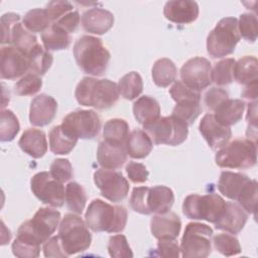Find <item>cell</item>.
Segmentation results:
<instances>
[{"label": "cell", "instance_id": "cell-1", "mask_svg": "<svg viewBox=\"0 0 258 258\" xmlns=\"http://www.w3.org/2000/svg\"><path fill=\"white\" fill-rule=\"evenodd\" d=\"M78 103L99 110L113 107L119 100L118 86L108 79L86 77L78 84L75 92Z\"/></svg>", "mask_w": 258, "mask_h": 258}, {"label": "cell", "instance_id": "cell-2", "mask_svg": "<svg viewBox=\"0 0 258 258\" xmlns=\"http://www.w3.org/2000/svg\"><path fill=\"white\" fill-rule=\"evenodd\" d=\"M74 56L79 68L91 76H102L109 64L111 54L102 39L84 35L74 44Z\"/></svg>", "mask_w": 258, "mask_h": 258}, {"label": "cell", "instance_id": "cell-3", "mask_svg": "<svg viewBox=\"0 0 258 258\" xmlns=\"http://www.w3.org/2000/svg\"><path fill=\"white\" fill-rule=\"evenodd\" d=\"M60 222V213L52 208H40L31 220L21 224L16 239L22 243L40 247L54 233Z\"/></svg>", "mask_w": 258, "mask_h": 258}, {"label": "cell", "instance_id": "cell-4", "mask_svg": "<svg viewBox=\"0 0 258 258\" xmlns=\"http://www.w3.org/2000/svg\"><path fill=\"white\" fill-rule=\"evenodd\" d=\"M127 211L122 206H112L102 200L96 199L89 205L85 221L94 232L119 233L125 229Z\"/></svg>", "mask_w": 258, "mask_h": 258}, {"label": "cell", "instance_id": "cell-5", "mask_svg": "<svg viewBox=\"0 0 258 258\" xmlns=\"http://www.w3.org/2000/svg\"><path fill=\"white\" fill-rule=\"evenodd\" d=\"M216 164L223 168L246 169L257 161V145L250 139H235L218 149Z\"/></svg>", "mask_w": 258, "mask_h": 258}, {"label": "cell", "instance_id": "cell-6", "mask_svg": "<svg viewBox=\"0 0 258 258\" xmlns=\"http://www.w3.org/2000/svg\"><path fill=\"white\" fill-rule=\"evenodd\" d=\"M58 238L64 253L70 256L86 251L92 243V235L81 217L67 214L58 227Z\"/></svg>", "mask_w": 258, "mask_h": 258}, {"label": "cell", "instance_id": "cell-7", "mask_svg": "<svg viewBox=\"0 0 258 258\" xmlns=\"http://www.w3.org/2000/svg\"><path fill=\"white\" fill-rule=\"evenodd\" d=\"M241 36L238 19L235 17L222 18L207 38V51L214 58H221L234 52Z\"/></svg>", "mask_w": 258, "mask_h": 258}, {"label": "cell", "instance_id": "cell-8", "mask_svg": "<svg viewBox=\"0 0 258 258\" xmlns=\"http://www.w3.org/2000/svg\"><path fill=\"white\" fill-rule=\"evenodd\" d=\"M143 127L144 131L156 145H179L186 140L188 134V125L172 115L159 117L157 120Z\"/></svg>", "mask_w": 258, "mask_h": 258}, {"label": "cell", "instance_id": "cell-9", "mask_svg": "<svg viewBox=\"0 0 258 258\" xmlns=\"http://www.w3.org/2000/svg\"><path fill=\"white\" fill-rule=\"evenodd\" d=\"M226 206L224 199L218 194H197L187 196L182 204L183 215L191 220H205L215 223L222 215Z\"/></svg>", "mask_w": 258, "mask_h": 258}, {"label": "cell", "instance_id": "cell-10", "mask_svg": "<svg viewBox=\"0 0 258 258\" xmlns=\"http://www.w3.org/2000/svg\"><path fill=\"white\" fill-rule=\"evenodd\" d=\"M213 229L202 223H188L180 243L184 258H206L212 251Z\"/></svg>", "mask_w": 258, "mask_h": 258}, {"label": "cell", "instance_id": "cell-11", "mask_svg": "<svg viewBox=\"0 0 258 258\" xmlns=\"http://www.w3.org/2000/svg\"><path fill=\"white\" fill-rule=\"evenodd\" d=\"M60 126L75 138L93 139L100 133L101 119L93 110H76L62 119Z\"/></svg>", "mask_w": 258, "mask_h": 258}, {"label": "cell", "instance_id": "cell-12", "mask_svg": "<svg viewBox=\"0 0 258 258\" xmlns=\"http://www.w3.org/2000/svg\"><path fill=\"white\" fill-rule=\"evenodd\" d=\"M33 195L43 204L60 208L64 203V187L62 182L56 180L48 171L34 174L30 180Z\"/></svg>", "mask_w": 258, "mask_h": 258}, {"label": "cell", "instance_id": "cell-13", "mask_svg": "<svg viewBox=\"0 0 258 258\" xmlns=\"http://www.w3.org/2000/svg\"><path fill=\"white\" fill-rule=\"evenodd\" d=\"M94 181L101 195L113 203L123 201L129 191V182L121 172L100 168L94 172Z\"/></svg>", "mask_w": 258, "mask_h": 258}, {"label": "cell", "instance_id": "cell-14", "mask_svg": "<svg viewBox=\"0 0 258 258\" xmlns=\"http://www.w3.org/2000/svg\"><path fill=\"white\" fill-rule=\"evenodd\" d=\"M211 72L212 64L209 59L202 56L192 57L180 69L181 82L187 87L200 92L212 83Z\"/></svg>", "mask_w": 258, "mask_h": 258}, {"label": "cell", "instance_id": "cell-15", "mask_svg": "<svg viewBox=\"0 0 258 258\" xmlns=\"http://www.w3.org/2000/svg\"><path fill=\"white\" fill-rule=\"evenodd\" d=\"M0 56L2 79L15 80L30 71L28 56L15 46H2Z\"/></svg>", "mask_w": 258, "mask_h": 258}, {"label": "cell", "instance_id": "cell-16", "mask_svg": "<svg viewBox=\"0 0 258 258\" xmlns=\"http://www.w3.org/2000/svg\"><path fill=\"white\" fill-rule=\"evenodd\" d=\"M199 130L209 146L214 150L226 145L232 136L231 128L217 122L213 114H206L203 117Z\"/></svg>", "mask_w": 258, "mask_h": 258}, {"label": "cell", "instance_id": "cell-17", "mask_svg": "<svg viewBox=\"0 0 258 258\" xmlns=\"http://www.w3.org/2000/svg\"><path fill=\"white\" fill-rule=\"evenodd\" d=\"M57 103L51 96L40 94L31 101L29 109V121L33 126H45L55 117Z\"/></svg>", "mask_w": 258, "mask_h": 258}, {"label": "cell", "instance_id": "cell-18", "mask_svg": "<svg viewBox=\"0 0 258 258\" xmlns=\"http://www.w3.org/2000/svg\"><path fill=\"white\" fill-rule=\"evenodd\" d=\"M199 5L190 0H173L165 3L163 8L164 17L176 24H188L199 16Z\"/></svg>", "mask_w": 258, "mask_h": 258}, {"label": "cell", "instance_id": "cell-19", "mask_svg": "<svg viewBox=\"0 0 258 258\" xmlns=\"http://www.w3.org/2000/svg\"><path fill=\"white\" fill-rule=\"evenodd\" d=\"M150 229L153 237L158 240H175L181 229V221L172 212L156 214L151 218Z\"/></svg>", "mask_w": 258, "mask_h": 258}, {"label": "cell", "instance_id": "cell-20", "mask_svg": "<svg viewBox=\"0 0 258 258\" xmlns=\"http://www.w3.org/2000/svg\"><path fill=\"white\" fill-rule=\"evenodd\" d=\"M247 219V213L239 205L227 202L222 215L214 224L216 229L236 235L242 231Z\"/></svg>", "mask_w": 258, "mask_h": 258}, {"label": "cell", "instance_id": "cell-21", "mask_svg": "<svg viewBox=\"0 0 258 258\" xmlns=\"http://www.w3.org/2000/svg\"><path fill=\"white\" fill-rule=\"evenodd\" d=\"M83 28L93 34H104L108 32L114 25L113 14L99 7H94L86 10L82 15Z\"/></svg>", "mask_w": 258, "mask_h": 258}, {"label": "cell", "instance_id": "cell-22", "mask_svg": "<svg viewBox=\"0 0 258 258\" xmlns=\"http://www.w3.org/2000/svg\"><path fill=\"white\" fill-rule=\"evenodd\" d=\"M128 153L125 145L113 144L105 140L99 143L97 149L98 163L106 169H117L127 161Z\"/></svg>", "mask_w": 258, "mask_h": 258}, {"label": "cell", "instance_id": "cell-23", "mask_svg": "<svg viewBox=\"0 0 258 258\" xmlns=\"http://www.w3.org/2000/svg\"><path fill=\"white\" fill-rule=\"evenodd\" d=\"M250 180V177L240 172L222 171L218 181V189L226 198L237 201Z\"/></svg>", "mask_w": 258, "mask_h": 258}, {"label": "cell", "instance_id": "cell-24", "mask_svg": "<svg viewBox=\"0 0 258 258\" xmlns=\"http://www.w3.org/2000/svg\"><path fill=\"white\" fill-rule=\"evenodd\" d=\"M173 202L174 195L171 188L165 185H156L148 188L146 205L149 214H165L169 212Z\"/></svg>", "mask_w": 258, "mask_h": 258}, {"label": "cell", "instance_id": "cell-25", "mask_svg": "<svg viewBox=\"0 0 258 258\" xmlns=\"http://www.w3.org/2000/svg\"><path fill=\"white\" fill-rule=\"evenodd\" d=\"M18 145L25 153L33 158H40L47 151L45 133L35 128L25 130L18 141Z\"/></svg>", "mask_w": 258, "mask_h": 258}, {"label": "cell", "instance_id": "cell-26", "mask_svg": "<svg viewBox=\"0 0 258 258\" xmlns=\"http://www.w3.org/2000/svg\"><path fill=\"white\" fill-rule=\"evenodd\" d=\"M245 103L239 99H227L214 111V118L224 126H232L238 123L244 113Z\"/></svg>", "mask_w": 258, "mask_h": 258}, {"label": "cell", "instance_id": "cell-27", "mask_svg": "<svg viewBox=\"0 0 258 258\" xmlns=\"http://www.w3.org/2000/svg\"><path fill=\"white\" fill-rule=\"evenodd\" d=\"M125 147L130 157L135 159H142L151 152L153 148V142L144 130L135 129L129 133Z\"/></svg>", "mask_w": 258, "mask_h": 258}, {"label": "cell", "instance_id": "cell-28", "mask_svg": "<svg viewBox=\"0 0 258 258\" xmlns=\"http://www.w3.org/2000/svg\"><path fill=\"white\" fill-rule=\"evenodd\" d=\"M133 114L137 122L145 126L160 117V106L154 98L142 96L134 102Z\"/></svg>", "mask_w": 258, "mask_h": 258}, {"label": "cell", "instance_id": "cell-29", "mask_svg": "<svg viewBox=\"0 0 258 258\" xmlns=\"http://www.w3.org/2000/svg\"><path fill=\"white\" fill-rule=\"evenodd\" d=\"M258 61L255 56L246 55L236 61L234 67V80L241 85L249 86L257 83Z\"/></svg>", "mask_w": 258, "mask_h": 258}, {"label": "cell", "instance_id": "cell-30", "mask_svg": "<svg viewBox=\"0 0 258 258\" xmlns=\"http://www.w3.org/2000/svg\"><path fill=\"white\" fill-rule=\"evenodd\" d=\"M49 149L53 154H69L76 146L78 138L69 135L60 125L51 128L48 134Z\"/></svg>", "mask_w": 258, "mask_h": 258}, {"label": "cell", "instance_id": "cell-31", "mask_svg": "<svg viewBox=\"0 0 258 258\" xmlns=\"http://www.w3.org/2000/svg\"><path fill=\"white\" fill-rule=\"evenodd\" d=\"M152 79L156 86L166 88L175 81L177 69L174 62L166 57L157 59L152 67Z\"/></svg>", "mask_w": 258, "mask_h": 258}, {"label": "cell", "instance_id": "cell-32", "mask_svg": "<svg viewBox=\"0 0 258 258\" xmlns=\"http://www.w3.org/2000/svg\"><path fill=\"white\" fill-rule=\"evenodd\" d=\"M67 31L51 23V25L41 33V40L44 48L49 50H61L69 47L71 37Z\"/></svg>", "mask_w": 258, "mask_h": 258}, {"label": "cell", "instance_id": "cell-33", "mask_svg": "<svg viewBox=\"0 0 258 258\" xmlns=\"http://www.w3.org/2000/svg\"><path fill=\"white\" fill-rule=\"evenodd\" d=\"M129 135V126L124 119H111L107 121L103 129L104 140L113 144L125 145Z\"/></svg>", "mask_w": 258, "mask_h": 258}, {"label": "cell", "instance_id": "cell-34", "mask_svg": "<svg viewBox=\"0 0 258 258\" xmlns=\"http://www.w3.org/2000/svg\"><path fill=\"white\" fill-rule=\"evenodd\" d=\"M11 43L26 55L38 44L36 36L27 30L20 22L16 23L12 28Z\"/></svg>", "mask_w": 258, "mask_h": 258}, {"label": "cell", "instance_id": "cell-35", "mask_svg": "<svg viewBox=\"0 0 258 258\" xmlns=\"http://www.w3.org/2000/svg\"><path fill=\"white\" fill-rule=\"evenodd\" d=\"M64 202L70 211L81 215L87 203V195L84 187L76 181L69 182L64 190Z\"/></svg>", "mask_w": 258, "mask_h": 258}, {"label": "cell", "instance_id": "cell-36", "mask_svg": "<svg viewBox=\"0 0 258 258\" xmlns=\"http://www.w3.org/2000/svg\"><path fill=\"white\" fill-rule=\"evenodd\" d=\"M120 95L126 100H134L143 91V81L137 72H130L118 82Z\"/></svg>", "mask_w": 258, "mask_h": 258}, {"label": "cell", "instance_id": "cell-37", "mask_svg": "<svg viewBox=\"0 0 258 258\" xmlns=\"http://www.w3.org/2000/svg\"><path fill=\"white\" fill-rule=\"evenodd\" d=\"M30 64V71L38 76L44 75L51 67L53 61L52 54L43 48L39 43L27 55Z\"/></svg>", "mask_w": 258, "mask_h": 258}, {"label": "cell", "instance_id": "cell-38", "mask_svg": "<svg viewBox=\"0 0 258 258\" xmlns=\"http://www.w3.org/2000/svg\"><path fill=\"white\" fill-rule=\"evenodd\" d=\"M51 23L52 22L45 8L29 10L23 18V25L30 32H43L51 25Z\"/></svg>", "mask_w": 258, "mask_h": 258}, {"label": "cell", "instance_id": "cell-39", "mask_svg": "<svg viewBox=\"0 0 258 258\" xmlns=\"http://www.w3.org/2000/svg\"><path fill=\"white\" fill-rule=\"evenodd\" d=\"M236 60L234 58H224L217 62L212 69L211 79L218 86H226L234 81V67Z\"/></svg>", "mask_w": 258, "mask_h": 258}, {"label": "cell", "instance_id": "cell-40", "mask_svg": "<svg viewBox=\"0 0 258 258\" xmlns=\"http://www.w3.org/2000/svg\"><path fill=\"white\" fill-rule=\"evenodd\" d=\"M20 125L17 117L11 110L1 111L0 121V140L3 142L12 141L19 132Z\"/></svg>", "mask_w": 258, "mask_h": 258}, {"label": "cell", "instance_id": "cell-41", "mask_svg": "<svg viewBox=\"0 0 258 258\" xmlns=\"http://www.w3.org/2000/svg\"><path fill=\"white\" fill-rule=\"evenodd\" d=\"M42 81L41 78L32 73L28 72L14 85V93L18 96H30L34 95L41 89Z\"/></svg>", "mask_w": 258, "mask_h": 258}, {"label": "cell", "instance_id": "cell-42", "mask_svg": "<svg viewBox=\"0 0 258 258\" xmlns=\"http://www.w3.org/2000/svg\"><path fill=\"white\" fill-rule=\"evenodd\" d=\"M169 94L172 100L176 102V104L191 103V102L201 103L200 92L187 87L181 81H176L171 86V88L169 89Z\"/></svg>", "mask_w": 258, "mask_h": 258}, {"label": "cell", "instance_id": "cell-43", "mask_svg": "<svg viewBox=\"0 0 258 258\" xmlns=\"http://www.w3.org/2000/svg\"><path fill=\"white\" fill-rule=\"evenodd\" d=\"M214 246L224 256H234L241 253L239 240L230 234H218L213 238Z\"/></svg>", "mask_w": 258, "mask_h": 258}, {"label": "cell", "instance_id": "cell-44", "mask_svg": "<svg viewBox=\"0 0 258 258\" xmlns=\"http://www.w3.org/2000/svg\"><path fill=\"white\" fill-rule=\"evenodd\" d=\"M238 28L240 36L248 41L254 42L258 34V22L255 14L243 13L238 20Z\"/></svg>", "mask_w": 258, "mask_h": 258}, {"label": "cell", "instance_id": "cell-45", "mask_svg": "<svg viewBox=\"0 0 258 258\" xmlns=\"http://www.w3.org/2000/svg\"><path fill=\"white\" fill-rule=\"evenodd\" d=\"M257 194L258 185L255 179H251L241 196L238 198L237 202L239 206L247 214H256V204H257Z\"/></svg>", "mask_w": 258, "mask_h": 258}, {"label": "cell", "instance_id": "cell-46", "mask_svg": "<svg viewBox=\"0 0 258 258\" xmlns=\"http://www.w3.org/2000/svg\"><path fill=\"white\" fill-rule=\"evenodd\" d=\"M202 113L201 103H181L176 104L172 110V116L182 120L187 125H190Z\"/></svg>", "mask_w": 258, "mask_h": 258}, {"label": "cell", "instance_id": "cell-47", "mask_svg": "<svg viewBox=\"0 0 258 258\" xmlns=\"http://www.w3.org/2000/svg\"><path fill=\"white\" fill-rule=\"evenodd\" d=\"M108 251L111 257L114 258H131L133 252L128 244V241L124 235L111 236L108 242Z\"/></svg>", "mask_w": 258, "mask_h": 258}, {"label": "cell", "instance_id": "cell-48", "mask_svg": "<svg viewBox=\"0 0 258 258\" xmlns=\"http://www.w3.org/2000/svg\"><path fill=\"white\" fill-rule=\"evenodd\" d=\"M49 172L56 180L62 183L69 181L74 175V170L71 162L64 158L54 159L50 164Z\"/></svg>", "mask_w": 258, "mask_h": 258}, {"label": "cell", "instance_id": "cell-49", "mask_svg": "<svg viewBox=\"0 0 258 258\" xmlns=\"http://www.w3.org/2000/svg\"><path fill=\"white\" fill-rule=\"evenodd\" d=\"M148 188V186H137L133 188L129 201L130 207L133 211L143 215H150L146 205Z\"/></svg>", "mask_w": 258, "mask_h": 258}, {"label": "cell", "instance_id": "cell-50", "mask_svg": "<svg viewBox=\"0 0 258 258\" xmlns=\"http://www.w3.org/2000/svg\"><path fill=\"white\" fill-rule=\"evenodd\" d=\"M20 21V15L8 12L1 16V43H11V31L13 26Z\"/></svg>", "mask_w": 258, "mask_h": 258}, {"label": "cell", "instance_id": "cell-51", "mask_svg": "<svg viewBox=\"0 0 258 258\" xmlns=\"http://www.w3.org/2000/svg\"><path fill=\"white\" fill-rule=\"evenodd\" d=\"M229 99V94L222 88H211L205 94V105L211 111H215L224 101Z\"/></svg>", "mask_w": 258, "mask_h": 258}, {"label": "cell", "instance_id": "cell-52", "mask_svg": "<svg viewBox=\"0 0 258 258\" xmlns=\"http://www.w3.org/2000/svg\"><path fill=\"white\" fill-rule=\"evenodd\" d=\"M74 8V5L69 1H50L45 6V9L52 23L70 11L75 10Z\"/></svg>", "mask_w": 258, "mask_h": 258}, {"label": "cell", "instance_id": "cell-53", "mask_svg": "<svg viewBox=\"0 0 258 258\" xmlns=\"http://www.w3.org/2000/svg\"><path fill=\"white\" fill-rule=\"evenodd\" d=\"M126 173L134 183H142L148 179L149 172L143 163L130 161L126 165Z\"/></svg>", "mask_w": 258, "mask_h": 258}, {"label": "cell", "instance_id": "cell-54", "mask_svg": "<svg viewBox=\"0 0 258 258\" xmlns=\"http://www.w3.org/2000/svg\"><path fill=\"white\" fill-rule=\"evenodd\" d=\"M53 24L57 25L68 33L75 32L80 24V14L78 10L75 9L57 19L55 22H53Z\"/></svg>", "mask_w": 258, "mask_h": 258}, {"label": "cell", "instance_id": "cell-55", "mask_svg": "<svg viewBox=\"0 0 258 258\" xmlns=\"http://www.w3.org/2000/svg\"><path fill=\"white\" fill-rule=\"evenodd\" d=\"M12 252L16 257L20 258H35L39 256L40 247L31 246L25 243L18 241L17 239L14 240L12 243Z\"/></svg>", "mask_w": 258, "mask_h": 258}, {"label": "cell", "instance_id": "cell-56", "mask_svg": "<svg viewBox=\"0 0 258 258\" xmlns=\"http://www.w3.org/2000/svg\"><path fill=\"white\" fill-rule=\"evenodd\" d=\"M156 251L158 256L166 258H178L180 255V247L175 240H159Z\"/></svg>", "mask_w": 258, "mask_h": 258}, {"label": "cell", "instance_id": "cell-57", "mask_svg": "<svg viewBox=\"0 0 258 258\" xmlns=\"http://www.w3.org/2000/svg\"><path fill=\"white\" fill-rule=\"evenodd\" d=\"M43 253L45 257H68L64 253L58 236H53L43 244Z\"/></svg>", "mask_w": 258, "mask_h": 258}, {"label": "cell", "instance_id": "cell-58", "mask_svg": "<svg viewBox=\"0 0 258 258\" xmlns=\"http://www.w3.org/2000/svg\"><path fill=\"white\" fill-rule=\"evenodd\" d=\"M257 102L254 101L253 103L249 104L248 106V115H247V121H248V127H254L257 128V109H256Z\"/></svg>", "mask_w": 258, "mask_h": 258}, {"label": "cell", "instance_id": "cell-59", "mask_svg": "<svg viewBox=\"0 0 258 258\" xmlns=\"http://www.w3.org/2000/svg\"><path fill=\"white\" fill-rule=\"evenodd\" d=\"M242 97L247 100H256L257 98V83L246 86L242 92Z\"/></svg>", "mask_w": 258, "mask_h": 258}]
</instances>
